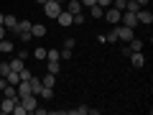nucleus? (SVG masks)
Listing matches in <instances>:
<instances>
[{
    "instance_id": "obj_1",
    "label": "nucleus",
    "mask_w": 153,
    "mask_h": 115,
    "mask_svg": "<svg viewBox=\"0 0 153 115\" xmlns=\"http://www.w3.org/2000/svg\"><path fill=\"white\" fill-rule=\"evenodd\" d=\"M44 10H46V18H56L64 8H61V3H56V0H46V3H44Z\"/></svg>"
},
{
    "instance_id": "obj_2",
    "label": "nucleus",
    "mask_w": 153,
    "mask_h": 115,
    "mask_svg": "<svg viewBox=\"0 0 153 115\" xmlns=\"http://www.w3.org/2000/svg\"><path fill=\"white\" fill-rule=\"evenodd\" d=\"M21 97H0V115H10Z\"/></svg>"
},
{
    "instance_id": "obj_3",
    "label": "nucleus",
    "mask_w": 153,
    "mask_h": 115,
    "mask_svg": "<svg viewBox=\"0 0 153 115\" xmlns=\"http://www.w3.org/2000/svg\"><path fill=\"white\" fill-rule=\"evenodd\" d=\"M16 33H21V38L23 41H31V21H18V28H16Z\"/></svg>"
},
{
    "instance_id": "obj_4",
    "label": "nucleus",
    "mask_w": 153,
    "mask_h": 115,
    "mask_svg": "<svg viewBox=\"0 0 153 115\" xmlns=\"http://www.w3.org/2000/svg\"><path fill=\"white\" fill-rule=\"evenodd\" d=\"M120 13L123 10H117V8H105V16L102 18H107V23H112V26H117V23H120Z\"/></svg>"
},
{
    "instance_id": "obj_5",
    "label": "nucleus",
    "mask_w": 153,
    "mask_h": 115,
    "mask_svg": "<svg viewBox=\"0 0 153 115\" xmlns=\"http://www.w3.org/2000/svg\"><path fill=\"white\" fill-rule=\"evenodd\" d=\"M120 23H123V26H128V28H135V26H138V18H135V13L123 10V13H120Z\"/></svg>"
},
{
    "instance_id": "obj_6",
    "label": "nucleus",
    "mask_w": 153,
    "mask_h": 115,
    "mask_svg": "<svg viewBox=\"0 0 153 115\" xmlns=\"http://www.w3.org/2000/svg\"><path fill=\"white\" fill-rule=\"evenodd\" d=\"M135 18H138V26H151V23H153L151 10H146V8H140V10L135 13Z\"/></svg>"
},
{
    "instance_id": "obj_7",
    "label": "nucleus",
    "mask_w": 153,
    "mask_h": 115,
    "mask_svg": "<svg viewBox=\"0 0 153 115\" xmlns=\"http://www.w3.org/2000/svg\"><path fill=\"white\" fill-rule=\"evenodd\" d=\"M21 102H23V108H26V113H33V110L38 108V97L36 95H26V97H21Z\"/></svg>"
},
{
    "instance_id": "obj_8",
    "label": "nucleus",
    "mask_w": 153,
    "mask_h": 115,
    "mask_svg": "<svg viewBox=\"0 0 153 115\" xmlns=\"http://www.w3.org/2000/svg\"><path fill=\"white\" fill-rule=\"evenodd\" d=\"M135 36V33H133V28H128V26H123V23H117V38H120V41H130V38Z\"/></svg>"
},
{
    "instance_id": "obj_9",
    "label": "nucleus",
    "mask_w": 153,
    "mask_h": 115,
    "mask_svg": "<svg viewBox=\"0 0 153 115\" xmlns=\"http://www.w3.org/2000/svg\"><path fill=\"white\" fill-rule=\"evenodd\" d=\"M31 36L33 38H44L46 36V26L44 23H31Z\"/></svg>"
},
{
    "instance_id": "obj_10",
    "label": "nucleus",
    "mask_w": 153,
    "mask_h": 115,
    "mask_svg": "<svg viewBox=\"0 0 153 115\" xmlns=\"http://www.w3.org/2000/svg\"><path fill=\"white\" fill-rule=\"evenodd\" d=\"M56 21H59L61 26H71V21H74V16H71L69 10H61L59 16H56Z\"/></svg>"
},
{
    "instance_id": "obj_11",
    "label": "nucleus",
    "mask_w": 153,
    "mask_h": 115,
    "mask_svg": "<svg viewBox=\"0 0 153 115\" xmlns=\"http://www.w3.org/2000/svg\"><path fill=\"white\" fill-rule=\"evenodd\" d=\"M128 49H130V54H133V51H143V46H146V44H143V41H140V38H135V36H133L130 38V41H128Z\"/></svg>"
},
{
    "instance_id": "obj_12",
    "label": "nucleus",
    "mask_w": 153,
    "mask_h": 115,
    "mask_svg": "<svg viewBox=\"0 0 153 115\" xmlns=\"http://www.w3.org/2000/svg\"><path fill=\"white\" fill-rule=\"evenodd\" d=\"M8 66H10V72H21V69H26V59L16 56L13 61H8Z\"/></svg>"
},
{
    "instance_id": "obj_13",
    "label": "nucleus",
    "mask_w": 153,
    "mask_h": 115,
    "mask_svg": "<svg viewBox=\"0 0 153 115\" xmlns=\"http://www.w3.org/2000/svg\"><path fill=\"white\" fill-rule=\"evenodd\" d=\"M130 64H133V66H143V64H146L143 51H133V54H130Z\"/></svg>"
},
{
    "instance_id": "obj_14",
    "label": "nucleus",
    "mask_w": 153,
    "mask_h": 115,
    "mask_svg": "<svg viewBox=\"0 0 153 115\" xmlns=\"http://www.w3.org/2000/svg\"><path fill=\"white\" fill-rule=\"evenodd\" d=\"M3 26H5V31H13V33H16V28H18V18H16V16H5Z\"/></svg>"
},
{
    "instance_id": "obj_15",
    "label": "nucleus",
    "mask_w": 153,
    "mask_h": 115,
    "mask_svg": "<svg viewBox=\"0 0 153 115\" xmlns=\"http://www.w3.org/2000/svg\"><path fill=\"white\" fill-rule=\"evenodd\" d=\"M28 84H31V95H36V97H38V92H41V87H44V84H41V79H38V77H31V79H28Z\"/></svg>"
},
{
    "instance_id": "obj_16",
    "label": "nucleus",
    "mask_w": 153,
    "mask_h": 115,
    "mask_svg": "<svg viewBox=\"0 0 153 115\" xmlns=\"http://www.w3.org/2000/svg\"><path fill=\"white\" fill-rule=\"evenodd\" d=\"M16 92H18V97H26V95H31V84H28V82H18L16 84Z\"/></svg>"
},
{
    "instance_id": "obj_17",
    "label": "nucleus",
    "mask_w": 153,
    "mask_h": 115,
    "mask_svg": "<svg viewBox=\"0 0 153 115\" xmlns=\"http://www.w3.org/2000/svg\"><path fill=\"white\" fill-rule=\"evenodd\" d=\"M66 10H69L71 16H76V13H82V3H79V0H69V5H66Z\"/></svg>"
},
{
    "instance_id": "obj_18",
    "label": "nucleus",
    "mask_w": 153,
    "mask_h": 115,
    "mask_svg": "<svg viewBox=\"0 0 153 115\" xmlns=\"http://www.w3.org/2000/svg\"><path fill=\"white\" fill-rule=\"evenodd\" d=\"M69 113H74V115H87V113H97L94 108H87V105H79V108H74V110H69Z\"/></svg>"
},
{
    "instance_id": "obj_19",
    "label": "nucleus",
    "mask_w": 153,
    "mask_h": 115,
    "mask_svg": "<svg viewBox=\"0 0 153 115\" xmlns=\"http://www.w3.org/2000/svg\"><path fill=\"white\" fill-rule=\"evenodd\" d=\"M41 84H44V87H54V84H56V74H51V72H46V77L41 79Z\"/></svg>"
},
{
    "instance_id": "obj_20",
    "label": "nucleus",
    "mask_w": 153,
    "mask_h": 115,
    "mask_svg": "<svg viewBox=\"0 0 153 115\" xmlns=\"http://www.w3.org/2000/svg\"><path fill=\"white\" fill-rule=\"evenodd\" d=\"M3 97H18L16 84H5V87H3Z\"/></svg>"
},
{
    "instance_id": "obj_21",
    "label": "nucleus",
    "mask_w": 153,
    "mask_h": 115,
    "mask_svg": "<svg viewBox=\"0 0 153 115\" xmlns=\"http://www.w3.org/2000/svg\"><path fill=\"white\" fill-rule=\"evenodd\" d=\"M38 97H41V100H51V97H54V87H41Z\"/></svg>"
},
{
    "instance_id": "obj_22",
    "label": "nucleus",
    "mask_w": 153,
    "mask_h": 115,
    "mask_svg": "<svg viewBox=\"0 0 153 115\" xmlns=\"http://www.w3.org/2000/svg\"><path fill=\"white\" fill-rule=\"evenodd\" d=\"M13 49H16V46H13V41H5V38L0 41V51H3V54H10Z\"/></svg>"
},
{
    "instance_id": "obj_23",
    "label": "nucleus",
    "mask_w": 153,
    "mask_h": 115,
    "mask_svg": "<svg viewBox=\"0 0 153 115\" xmlns=\"http://www.w3.org/2000/svg\"><path fill=\"white\" fill-rule=\"evenodd\" d=\"M105 41H107V44H117V41H120V38H117V26H115L112 31H110L107 36H105Z\"/></svg>"
},
{
    "instance_id": "obj_24",
    "label": "nucleus",
    "mask_w": 153,
    "mask_h": 115,
    "mask_svg": "<svg viewBox=\"0 0 153 115\" xmlns=\"http://www.w3.org/2000/svg\"><path fill=\"white\" fill-rule=\"evenodd\" d=\"M89 16H92V18H102V16H105V8L92 5V8H89Z\"/></svg>"
},
{
    "instance_id": "obj_25",
    "label": "nucleus",
    "mask_w": 153,
    "mask_h": 115,
    "mask_svg": "<svg viewBox=\"0 0 153 115\" xmlns=\"http://www.w3.org/2000/svg\"><path fill=\"white\" fill-rule=\"evenodd\" d=\"M46 72H51V74H59V72H61V64H59V61H49Z\"/></svg>"
},
{
    "instance_id": "obj_26",
    "label": "nucleus",
    "mask_w": 153,
    "mask_h": 115,
    "mask_svg": "<svg viewBox=\"0 0 153 115\" xmlns=\"http://www.w3.org/2000/svg\"><path fill=\"white\" fill-rule=\"evenodd\" d=\"M5 79H8V84H18V82H21L18 72H8V77H5Z\"/></svg>"
},
{
    "instance_id": "obj_27",
    "label": "nucleus",
    "mask_w": 153,
    "mask_h": 115,
    "mask_svg": "<svg viewBox=\"0 0 153 115\" xmlns=\"http://www.w3.org/2000/svg\"><path fill=\"white\" fill-rule=\"evenodd\" d=\"M46 59H49V61H59L61 56H59V51H56V49H49V51H46Z\"/></svg>"
},
{
    "instance_id": "obj_28",
    "label": "nucleus",
    "mask_w": 153,
    "mask_h": 115,
    "mask_svg": "<svg viewBox=\"0 0 153 115\" xmlns=\"http://www.w3.org/2000/svg\"><path fill=\"white\" fill-rule=\"evenodd\" d=\"M112 8H117V10H125V8H128V0H112Z\"/></svg>"
},
{
    "instance_id": "obj_29",
    "label": "nucleus",
    "mask_w": 153,
    "mask_h": 115,
    "mask_svg": "<svg viewBox=\"0 0 153 115\" xmlns=\"http://www.w3.org/2000/svg\"><path fill=\"white\" fill-rule=\"evenodd\" d=\"M46 51H49V49H44V46H38V49L33 51V56H36V59H46Z\"/></svg>"
},
{
    "instance_id": "obj_30",
    "label": "nucleus",
    "mask_w": 153,
    "mask_h": 115,
    "mask_svg": "<svg viewBox=\"0 0 153 115\" xmlns=\"http://www.w3.org/2000/svg\"><path fill=\"white\" fill-rule=\"evenodd\" d=\"M18 77H21V82H28V79H31V72H28V69H21V72H18Z\"/></svg>"
},
{
    "instance_id": "obj_31",
    "label": "nucleus",
    "mask_w": 153,
    "mask_h": 115,
    "mask_svg": "<svg viewBox=\"0 0 153 115\" xmlns=\"http://www.w3.org/2000/svg\"><path fill=\"white\" fill-rule=\"evenodd\" d=\"M59 56H61L64 61H69V59H71V49H61V51H59Z\"/></svg>"
},
{
    "instance_id": "obj_32",
    "label": "nucleus",
    "mask_w": 153,
    "mask_h": 115,
    "mask_svg": "<svg viewBox=\"0 0 153 115\" xmlns=\"http://www.w3.org/2000/svg\"><path fill=\"white\" fill-rule=\"evenodd\" d=\"M8 72H10V66L3 61V64H0V77H8Z\"/></svg>"
},
{
    "instance_id": "obj_33",
    "label": "nucleus",
    "mask_w": 153,
    "mask_h": 115,
    "mask_svg": "<svg viewBox=\"0 0 153 115\" xmlns=\"http://www.w3.org/2000/svg\"><path fill=\"white\" fill-rule=\"evenodd\" d=\"M74 46H76L74 38H66V41H64V49H74Z\"/></svg>"
},
{
    "instance_id": "obj_34",
    "label": "nucleus",
    "mask_w": 153,
    "mask_h": 115,
    "mask_svg": "<svg viewBox=\"0 0 153 115\" xmlns=\"http://www.w3.org/2000/svg\"><path fill=\"white\" fill-rule=\"evenodd\" d=\"M71 23H76V26H82V23H84V16H82V13H76V16H74V21H71Z\"/></svg>"
},
{
    "instance_id": "obj_35",
    "label": "nucleus",
    "mask_w": 153,
    "mask_h": 115,
    "mask_svg": "<svg viewBox=\"0 0 153 115\" xmlns=\"http://www.w3.org/2000/svg\"><path fill=\"white\" fill-rule=\"evenodd\" d=\"M97 5L100 8H110V5H112V0H97Z\"/></svg>"
},
{
    "instance_id": "obj_36",
    "label": "nucleus",
    "mask_w": 153,
    "mask_h": 115,
    "mask_svg": "<svg viewBox=\"0 0 153 115\" xmlns=\"http://www.w3.org/2000/svg\"><path fill=\"white\" fill-rule=\"evenodd\" d=\"M87 5V8H92V5H97V0H82V8Z\"/></svg>"
},
{
    "instance_id": "obj_37",
    "label": "nucleus",
    "mask_w": 153,
    "mask_h": 115,
    "mask_svg": "<svg viewBox=\"0 0 153 115\" xmlns=\"http://www.w3.org/2000/svg\"><path fill=\"white\" fill-rule=\"evenodd\" d=\"M5 38V26H0V41Z\"/></svg>"
},
{
    "instance_id": "obj_38",
    "label": "nucleus",
    "mask_w": 153,
    "mask_h": 115,
    "mask_svg": "<svg viewBox=\"0 0 153 115\" xmlns=\"http://www.w3.org/2000/svg\"><path fill=\"white\" fill-rule=\"evenodd\" d=\"M135 3H138L140 8H146V5H148V0H135Z\"/></svg>"
},
{
    "instance_id": "obj_39",
    "label": "nucleus",
    "mask_w": 153,
    "mask_h": 115,
    "mask_svg": "<svg viewBox=\"0 0 153 115\" xmlns=\"http://www.w3.org/2000/svg\"><path fill=\"white\" fill-rule=\"evenodd\" d=\"M3 21H5V16H3V13H0V26H3Z\"/></svg>"
},
{
    "instance_id": "obj_40",
    "label": "nucleus",
    "mask_w": 153,
    "mask_h": 115,
    "mask_svg": "<svg viewBox=\"0 0 153 115\" xmlns=\"http://www.w3.org/2000/svg\"><path fill=\"white\" fill-rule=\"evenodd\" d=\"M36 3H38V5H44V3H46V0H36Z\"/></svg>"
},
{
    "instance_id": "obj_41",
    "label": "nucleus",
    "mask_w": 153,
    "mask_h": 115,
    "mask_svg": "<svg viewBox=\"0 0 153 115\" xmlns=\"http://www.w3.org/2000/svg\"><path fill=\"white\" fill-rule=\"evenodd\" d=\"M56 3H64V0H56Z\"/></svg>"
},
{
    "instance_id": "obj_42",
    "label": "nucleus",
    "mask_w": 153,
    "mask_h": 115,
    "mask_svg": "<svg viewBox=\"0 0 153 115\" xmlns=\"http://www.w3.org/2000/svg\"><path fill=\"white\" fill-rule=\"evenodd\" d=\"M79 3H82V0H79Z\"/></svg>"
}]
</instances>
